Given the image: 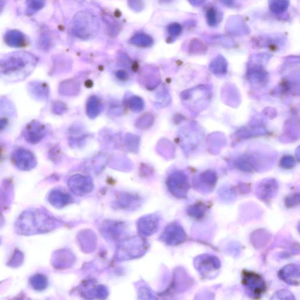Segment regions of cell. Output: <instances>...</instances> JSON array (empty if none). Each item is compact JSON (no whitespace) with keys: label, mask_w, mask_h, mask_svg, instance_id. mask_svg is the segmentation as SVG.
Instances as JSON below:
<instances>
[{"label":"cell","mask_w":300,"mask_h":300,"mask_svg":"<svg viewBox=\"0 0 300 300\" xmlns=\"http://www.w3.org/2000/svg\"><path fill=\"white\" fill-rule=\"evenodd\" d=\"M37 57L26 52L9 53L0 59V76L10 80L27 77L37 64Z\"/></svg>","instance_id":"obj_1"},{"label":"cell","mask_w":300,"mask_h":300,"mask_svg":"<svg viewBox=\"0 0 300 300\" xmlns=\"http://www.w3.org/2000/svg\"><path fill=\"white\" fill-rule=\"evenodd\" d=\"M55 220L41 209H30L23 212L15 225L16 232L21 235L48 232L55 228Z\"/></svg>","instance_id":"obj_2"},{"label":"cell","mask_w":300,"mask_h":300,"mask_svg":"<svg viewBox=\"0 0 300 300\" xmlns=\"http://www.w3.org/2000/svg\"><path fill=\"white\" fill-rule=\"evenodd\" d=\"M242 283L248 296L253 299L260 298L267 290V284L263 277L255 272H242Z\"/></svg>","instance_id":"obj_3"},{"label":"cell","mask_w":300,"mask_h":300,"mask_svg":"<svg viewBox=\"0 0 300 300\" xmlns=\"http://www.w3.org/2000/svg\"><path fill=\"white\" fill-rule=\"evenodd\" d=\"M194 264L200 275L206 279L215 278L221 267L218 257L209 254H203L196 257Z\"/></svg>","instance_id":"obj_4"},{"label":"cell","mask_w":300,"mask_h":300,"mask_svg":"<svg viewBox=\"0 0 300 300\" xmlns=\"http://www.w3.org/2000/svg\"><path fill=\"white\" fill-rule=\"evenodd\" d=\"M11 161L19 170L29 171L36 167L37 159L33 152L29 150L19 147L15 149L11 154Z\"/></svg>","instance_id":"obj_5"},{"label":"cell","mask_w":300,"mask_h":300,"mask_svg":"<svg viewBox=\"0 0 300 300\" xmlns=\"http://www.w3.org/2000/svg\"><path fill=\"white\" fill-rule=\"evenodd\" d=\"M47 127L39 122L34 121L26 126L24 131L25 140L29 144L40 143L47 135Z\"/></svg>","instance_id":"obj_6"},{"label":"cell","mask_w":300,"mask_h":300,"mask_svg":"<svg viewBox=\"0 0 300 300\" xmlns=\"http://www.w3.org/2000/svg\"><path fill=\"white\" fill-rule=\"evenodd\" d=\"M187 234L183 227L177 224L169 225L163 234V239L168 245L175 246L184 243L187 239Z\"/></svg>","instance_id":"obj_7"},{"label":"cell","mask_w":300,"mask_h":300,"mask_svg":"<svg viewBox=\"0 0 300 300\" xmlns=\"http://www.w3.org/2000/svg\"><path fill=\"white\" fill-rule=\"evenodd\" d=\"M169 190L175 197L184 199L187 197L190 186L184 176L179 175L178 177H172L168 183Z\"/></svg>","instance_id":"obj_8"},{"label":"cell","mask_w":300,"mask_h":300,"mask_svg":"<svg viewBox=\"0 0 300 300\" xmlns=\"http://www.w3.org/2000/svg\"><path fill=\"white\" fill-rule=\"evenodd\" d=\"M278 184L274 180H268L261 183L257 188V197L265 203L271 202L278 194Z\"/></svg>","instance_id":"obj_9"},{"label":"cell","mask_w":300,"mask_h":300,"mask_svg":"<svg viewBox=\"0 0 300 300\" xmlns=\"http://www.w3.org/2000/svg\"><path fill=\"white\" fill-rule=\"evenodd\" d=\"M279 278L289 285L297 286L299 284V266L298 264H289L283 267L279 272Z\"/></svg>","instance_id":"obj_10"},{"label":"cell","mask_w":300,"mask_h":300,"mask_svg":"<svg viewBox=\"0 0 300 300\" xmlns=\"http://www.w3.org/2000/svg\"><path fill=\"white\" fill-rule=\"evenodd\" d=\"M4 40L8 46L12 48H22L27 44L24 34L16 29L8 32L4 37Z\"/></svg>","instance_id":"obj_11"},{"label":"cell","mask_w":300,"mask_h":300,"mask_svg":"<svg viewBox=\"0 0 300 300\" xmlns=\"http://www.w3.org/2000/svg\"><path fill=\"white\" fill-rule=\"evenodd\" d=\"M209 206L206 203L199 201L189 206L187 208V214L192 218L201 220L205 217Z\"/></svg>","instance_id":"obj_12"},{"label":"cell","mask_w":300,"mask_h":300,"mask_svg":"<svg viewBox=\"0 0 300 300\" xmlns=\"http://www.w3.org/2000/svg\"><path fill=\"white\" fill-rule=\"evenodd\" d=\"M29 283L31 286L34 290L37 291H44L47 288L48 284V279L45 275L36 274L30 278Z\"/></svg>","instance_id":"obj_13"},{"label":"cell","mask_w":300,"mask_h":300,"mask_svg":"<svg viewBox=\"0 0 300 300\" xmlns=\"http://www.w3.org/2000/svg\"><path fill=\"white\" fill-rule=\"evenodd\" d=\"M49 201L55 207H63L68 201V196L60 191L53 190L49 195Z\"/></svg>","instance_id":"obj_14"},{"label":"cell","mask_w":300,"mask_h":300,"mask_svg":"<svg viewBox=\"0 0 300 300\" xmlns=\"http://www.w3.org/2000/svg\"><path fill=\"white\" fill-rule=\"evenodd\" d=\"M45 0H26V6L29 14H34L43 8Z\"/></svg>","instance_id":"obj_15"},{"label":"cell","mask_w":300,"mask_h":300,"mask_svg":"<svg viewBox=\"0 0 300 300\" xmlns=\"http://www.w3.org/2000/svg\"><path fill=\"white\" fill-rule=\"evenodd\" d=\"M24 261V255L23 253L18 251V250H15L13 255L11 257V258L8 262V266L12 267H17L20 266Z\"/></svg>","instance_id":"obj_16"},{"label":"cell","mask_w":300,"mask_h":300,"mask_svg":"<svg viewBox=\"0 0 300 300\" xmlns=\"http://www.w3.org/2000/svg\"><path fill=\"white\" fill-rule=\"evenodd\" d=\"M33 94L37 97H44L47 94V86H44L43 84L40 82H34L31 84Z\"/></svg>","instance_id":"obj_17"},{"label":"cell","mask_w":300,"mask_h":300,"mask_svg":"<svg viewBox=\"0 0 300 300\" xmlns=\"http://www.w3.org/2000/svg\"><path fill=\"white\" fill-rule=\"evenodd\" d=\"M273 299H295L294 295L288 290H280L276 292L272 297Z\"/></svg>","instance_id":"obj_18"},{"label":"cell","mask_w":300,"mask_h":300,"mask_svg":"<svg viewBox=\"0 0 300 300\" xmlns=\"http://www.w3.org/2000/svg\"><path fill=\"white\" fill-rule=\"evenodd\" d=\"M299 193L288 196L285 199V205L287 207H293L299 204Z\"/></svg>","instance_id":"obj_19"},{"label":"cell","mask_w":300,"mask_h":300,"mask_svg":"<svg viewBox=\"0 0 300 300\" xmlns=\"http://www.w3.org/2000/svg\"><path fill=\"white\" fill-rule=\"evenodd\" d=\"M217 12L214 9H211L208 13H207V19L210 20L209 24H213L216 22L217 20Z\"/></svg>","instance_id":"obj_20"},{"label":"cell","mask_w":300,"mask_h":300,"mask_svg":"<svg viewBox=\"0 0 300 300\" xmlns=\"http://www.w3.org/2000/svg\"><path fill=\"white\" fill-rule=\"evenodd\" d=\"M9 120L5 117L0 118V132L5 129L6 127L9 125Z\"/></svg>","instance_id":"obj_21"},{"label":"cell","mask_w":300,"mask_h":300,"mask_svg":"<svg viewBox=\"0 0 300 300\" xmlns=\"http://www.w3.org/2000/svg\"><path fill=\"white\" fill-rule=\"evenodd\" d=\"M4 7H5V2L3 0H0V13L3 11Z\"/></svg>","instance_id":"obj_22"},{"label":"cell","mask_w":300,"mask_h":300,"mask_svg":"<svg viewBox=\"0 0 300 300\" xmlns=\"http://www.w3.org/2000/svg\"><path fill=\"white\" fill-rule=\"evenodd\" d=\"M2 155H3V148L2 147V146L0 145V159H1V158L2 157Z\"/></svg>","instance_id":"obj_23"}]
</instances>
